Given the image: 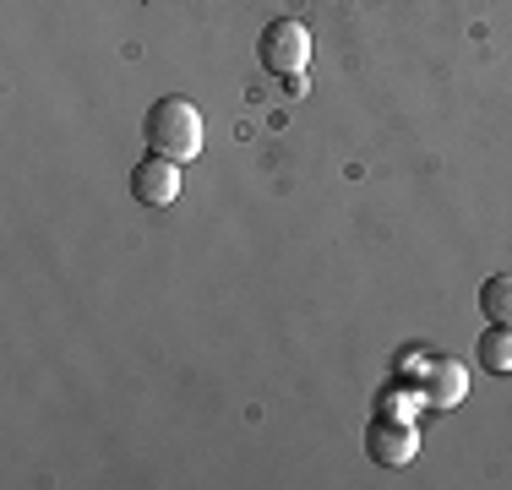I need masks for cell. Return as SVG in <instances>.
<instances>
[{"mask_svg": "<svg viewBox=\"0 0 512 490\" xmlns=\"http://www.w3.org/2000/svg\"><path fill=\"white\" fill-rule=\"evenodd\" d=\"M142 137H148L153 153L175 158V164H186V158L202 153V109L191 104V98H158L148 109V120H142Z\"/></svg>", "mask_w": 512, "mask_h": 490, "instance_id": "6da1fadb", "label": "cell"}, {"mask_svg": "<svg viewBox=\"0 0 512 490\" xmlns=\"http://www.w3.org/2000/svg\"><path fill=\"white\" fill-rule=\"evenodd\" d=\"M256 60H262V71H273L278 82H300V77H306V60H311L306 22H295V17L267 22L262 39H256Z\"/></svg>", "mask_w": 512, "mask_h": 490, "instance_id": "7a4b0ae2", "label": "cell"}, {"mask_svg": "<svg viewBox=\"0 0 512 490\" xmlns=\"http://www.w3.org/2000/svg\"><path fill=\"white\" fill-rule=\"evenodd\" d=\"M131 196H137L142 207H169L180 196V164L164 153H148L131 169Z\"/></svg>", "mask_w": 512, "mask_h": 490, "instance_id": "3957f363", "label": "cell"}, {"mask_svg": "<svg viewBox=\"0 0 512 490\" xmlns=\"http://www.w3.org/2000/svg\"><path fill=\"white\" fill-rule=\"evenodd\" d=\"M365 452H371V463L404 469V463H414V452H420V436H414V425H404V420H376L371 431H365Z\"/></svg>", "mask_w": 512, "mask_h": 490, "instance_id": "277c9868", "label": "cell"}, {"mask_svg": "<svg viewBox=\"0 0 512 490\" xmlns=\"http://www.w3.org/2000/svg\"><path fill=\"white\" fill-rule=\"evenodd\" d=\"M463 392H469V371H463L458 360H447V354L425 360V392L420 398L431 403V409H453V403H463Z\"/></svg>", "mask_w": 512, "mask_h": 490, "instance_id": "5b68a950", "label": "cell"}, {"mask_svg": "<svg viewBox=\"0 0 512 490\" xmlns=\"http://www.w3.org/2000/svg\"><path fill=\"white\" fill-rule=\"evenodd\" d=\"M474 354H480V365H485V371H491V376H507L512 371V327H485V333H480V343H474Z\"/></svg>", "mask_w": 512, "mask_h": 490, "instance_id": "8992f818", "label": "cell"}, {"mask_svg": "<svg viewBox=\"0 0 512 490\" xmlns=\"http://www.w3.org/2000/svg\"><path fill=\"white\" fill-rule=\"evenodd\" d=\"M480 311H485V322L512 327V273L485 278V289H480Z\"/></svg>", "mask_w": 512, "mask_h": 490, "instance_id": "52a82bcc", "label": "cell"}]
</instances>
